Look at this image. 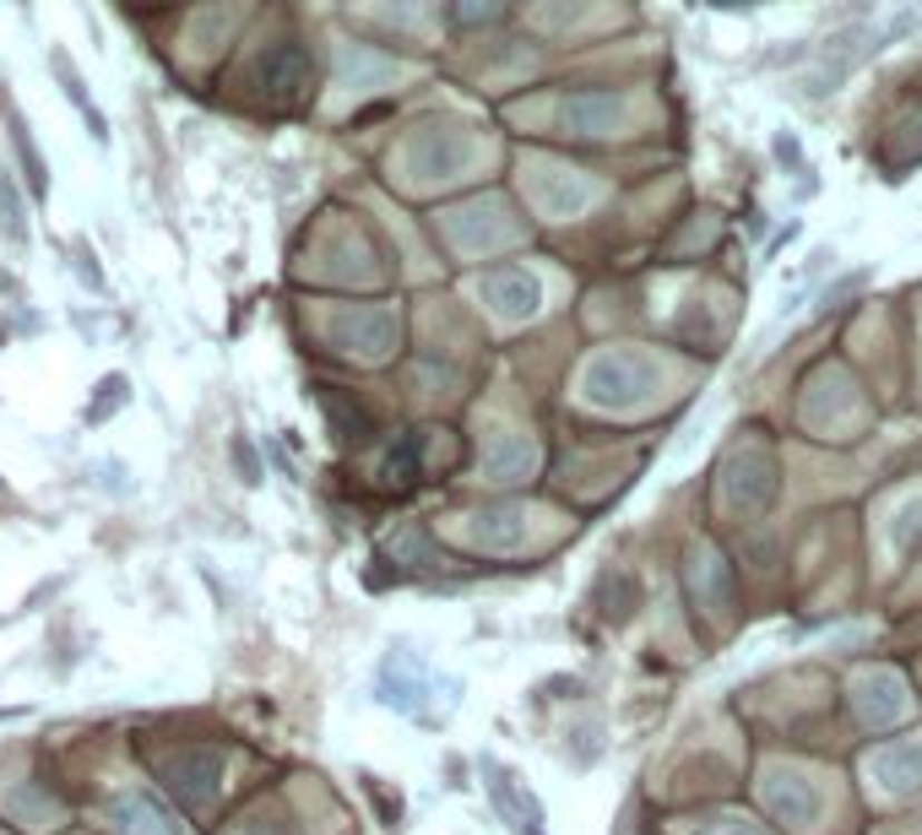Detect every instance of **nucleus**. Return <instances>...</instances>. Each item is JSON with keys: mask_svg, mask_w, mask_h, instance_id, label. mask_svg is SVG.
<instances>
[{"mask_svg": "<svg viewBox=\"0 0 922 835\" xmlns=\"http://www.w3.org/2000/svg\"><path fill=\"white\" fill-rule=\"evenodd\" d=\"M483 787L494 797L500 819L510 825V835H543V803L532 793H516V776L504 770L500 759H483Z\"/></svg>", "mask_w": 922, "mask_h": 835, "instance_id": "nucleus-1", "label": "nucleus"}, {"mask_svg": "<svg viewBox=\"0 0 922 835\" xmlns=\"http://www.w3.org/2000/svg\"><path fill=\"white\" fill-rule=\"evenodd\" d=\"M771 153H776V164H787V168H797V174H808V164H803V147H797L793 130H776Z\"/></svg>", "mask_w": 922, "mask_h": 835, "instance_id": "nucleus-2", "label": "nucleus"}]
</instances>
